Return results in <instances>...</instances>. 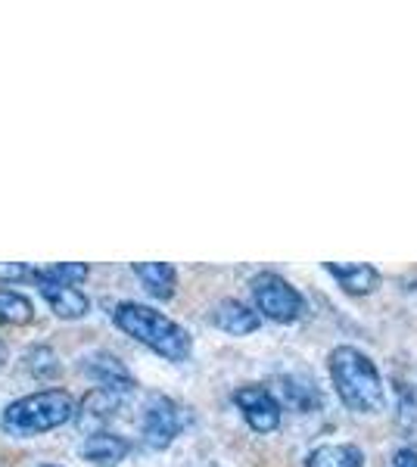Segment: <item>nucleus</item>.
Returning a JSON list of instances; mask_svg holds the SVG:
<instances>
[{"label":"nucleus","instance_id":"1","mask_svg":"<svg viewBox=\"0 0 417 467\" xmlns=\"http://www.w3.org/2000/svg\"><path fill=\"white\" fill-rule=\"evenodd\" d=\"M328 371L339 402L355 414H381L386 409L383 374L359 346H337L328 356Z\"/></svg>","mask_w":417,"mask_h":467},{"label":"nucleus","instance_id":"2","mask_svg":"<svg viewBox=\"0 0 417 467\" xmlns=\"http://www.w3.org/2000/svg\"><path fill=\"white\" fill-rule=\"evenodd\" d=\"M112 321L116 327L128 334L131 340H138L141 346H147L150 352H156L159 358L165 361H187L193 356V337L181 327L178 321H172L165 312H159L153 306L134 303V299H125L112 308Z\"/></svg>","mask_w":417,"mask_h":467},{"label":"nucleus","instance_id":"3","mask_svg":"<svg viewBox=\"0 0 417 467\" xmlns=\"http://www.w3.org/2000/svg\"><path fill=\"white\" fill-rule=\"evenodd\" d=\"M75 399L66 389H41V393L22 396L16 402H10L0 414V427L6 436L16 440H28L37 433H50L57 427L69 424L75 418Z\"/></svg>","mask_w":417,"mask_h":467},{"label":"nucleus","instance_id":"4","mask_svg":"<svg viewBox=\"0 0 417 467\" xmlns=\"http://www.w3.org/2000/svg\"><path fill=\"white\" fill-rule=\"evenodd\" d=\"M249 293H253L259 318H268L275 324H296L306 315V296L275 271H259V275L249 277Z\"/></svg>","mask_w":417,"mask_h":467},{"label":"nucleus","instance_id":"5","mask_svg":"<svg viewBox=\"0 0 417 467\" xmlns=\"http://www.w3.org/2000/svg\"><path fill=\"white\" fill-rule=\"evenodd\" d=\"M181 427H184V409H181L174 399L162 396V393L147 396L143 411H141V440H143V446L153 449V451L169 449L174 442V436L181 433Z\"/></svg>","mask_w":417,"mask_h":467},{"label":"nucleus","instance_id":"6","mask_svg":"<svg viewBox=\"0 0 417 467\" xmlns=\"http://www.w3.org/2000/svg\"><path fill=\"white\" fill-rule=\"evenodd\" d=\"M234 405L244 414V420L249 424L253 433H275L284 420V405L277 402V396L271 393L268 387H259V383H244V387L234 389Z\"/></svg>","mask_w":417,"mask_h":467},{"label":"nucleus","instance_id":"7","mask_svg":"<svg viewBox=\"0 0 417 467\" xmlns=\"http://www.w3.org/2000/svg\"><path fill=\"white\" fill-rule=\"evenodd\" d=\"M81 371H85L100 389H109V393H116V396H128L138 387V380L131 378L125 361L119 356H112V352H90V356L81 358Z\"/></svg>","mask_w":417,"mask_h":467},{"label":"nucleus","instance_id":"8","mask_svg":"<svg viewBox=\"0 0 417 467\" xmlns=\"http://www.w3.org/2000/svg\"><path fill=\"white\" fill-rule=\"evenodd\" d=\"M324 271L349 296H370L381 287V271L374 265H365V262H324Z\"/></svg>","mask_w":417,"mask_h":467},{"label":"nucleus","instance_id":"9","mask_svg":"<svg viewBox=\"0 0 417 467\" xmlns=\"http://www.w3.org/2000/svg\"><path fill=\"white\" fill-rule=\"evenodd\" d=\"M209 318L218 330H224L231 337H249L262 327L259 312L253 306L240 303V299H222V303H215Z\"/></svg>","mask_w":417,"mask_h":467},{"label":"nucleus","instance_id":"10","mask_svg":"<svg viewBox=\"0 0 417 467\" xmlns=\"http://www.w3.org/2000/svg\"><path fill=\"white\" fill-rule=\"evenodd\" d=\"M131 451V442L119 433H109V431H94L88 433L85 446H81V455L85 462L97 464V467H119L128 458Z\"/></svg>","mask_w":417,"mask_h":467},{"label":"nucleus","instance_id":"11","mask_svg":"<svg viewBox=\"0 0 417 467\" xmlns=\"http://www.w3.org/2000/svg\"><path fill=\"white\" fill-rule=\"evenodd\" d=\"M122 399L125 396H116V393H109V389L94 387L78 405H75V418H78L81 427H94V431H103L106 420H109L112 414L119 411ZM94 431H90V433H94Z\"/></svg>","mask_w":417,"mask_h":467},{"label":"nucleus","instance_id":"12","mask_svg":"<svg viewBox=\"0 0 417 467\" xmlns=\"http://www.w3.org/2000/svg\"><path fill=\"white\" fill-rule=\"evenodd\" d=\"M131 271L138 275L143 290L153 299H159V303H169L174 290H178V271L169 262H134Z\"/></svg>","mask_w":417,"mask_h":467},{"label":"nucleus","instance_id":"13","mask_svg":"<svg viewBox=\"0 0 417 467\" xmlns=\"http://www.w3.org/2000/svg\"><path fill=\"white\" fill-rule=\"evenodd\" d=\"M306 467H365V451L352 442H324L306 455Z\"/></svg>","mask_w":417,"mask_h":467},{"label":"nucleus","instance_id":"14","mask_svg":"<svg viewBox=\"0 0 417 467\" xmlns=\"http://www.w3.org/2000/svg\"><path fill=\"white\" fill-rule=\"evenodd\" d=\"M47 299L50 312L63 321H75V318H85L88 308H90V299L81 293L78 287H37Z\"/></svg>","mask_w":417,"mask_h":467},{"label":"nucleus","instance_id":"15","mask_svg":"<svg viewBox=\"0 0 417 467\" xmlns=\"http://www.w3.org/2000/svg\"><path fill=\"white\" fill-rule=\"evenodd\" d=\"M88 275H90V268L85 262H57V265H47V268H35L32 281L37 287H78Z\"/></svg>","mask_w":417,"mask_h":467},{"label":"nucleus","instance_id":"16","mask_svg":"<svg viewBox=\"0 0 417 467\" xmlns=\"http://www.w3.org/2000/svg\"><path fill=\"white\" fill-rule=\"evenodd\" d=\"M284 405H290L296 411H312L318 409V387L312 378H296L287 374L284 378Z\"/></svg>","mask_w":417,"mask_h":467},{"label":"nucleus","instance_id":"17","mask_svg":"<svg viewBox=\"0 0 417 467\" xmlns=\"http://www.w3.org/2000/svg\"><path fill=\"white\" fill-rule=\"evenodd\" d=\"M22 368L32 374L35 380H57L63 365H59L57 352L50 346H32V349L22 356Z\"/></svg>","mask_w":417,"mask_h":467},{"label":"nucleus","instance_id":"18","mask_svg":"<svg viewBox=\"0 0 417 467\" xmlns=\"http://www.w3.org/2000/svg\"><path fill=\"white\" fill-rule=\"evenodd\" d=\"M35 318V306L28 296L13 290H0V324H13V327H22V324H32Z\"/></svg>","mask_w":417,"mask_h":467},{"label":"nucleus","instance_id":"19","mask_svg":"<svg viewBox=\"0 0 417 467\" xmlns=\"http://www.w3.org/2000/svg\"><path fill=\"white\" fill-rule=\"evenodd\" d=\"M32 265L26 262H0V284H19V281H32Z\"/></svg>","mask_w":417,"mask_h":467},{"label":"nucleus","instance_id":"20","mask_svg":"<svg viewBox=\"0 0 417 467\" xmlns=\"http://www.w3.org/2000/svg\"><path fill=\"white\" fill-rule=\"evenodd\" d=\"M392 467H417V451L414 449H399L392 455Z\"/></svg>","mask_w":417,"mask_h":467},{"label":"nucleus","instance_id":"21","mask_svg":"<svg viewBox=\"0 0 417 467\" xmlns=\"http://www.w3.org/2000/svg\"><path fill=\"white\" fill-rule=\"evenodd\" d=\"M6 361H10V346H6L4 340H0V371L6 368Z\"/></svg>","mask_w":417,"mask_h":467},{"label":"nucleus","instance_id":"22","mask_svg":"<svg viewBox=\"0 0 417 467\" xmlns=\"http://www.w3.org/2000/svg\"><path fill=\"white\" fill-rule=\"evenodd\" d=\"M41 467H57V464H41Z\"/></svg>","mask_w":417,"mask_h":467}]
</instances>
